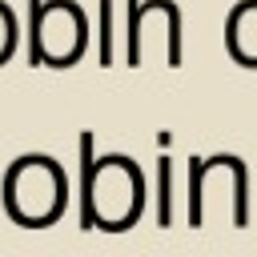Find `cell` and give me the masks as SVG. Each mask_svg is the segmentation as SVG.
<instances>
[{
    "label": "cell",
    "mask_w": 257,
    "mask_h": 257,
    "mask_svg": "<svg viewBox=\"0 0 257 257\" xmlns=\"http://www.w3.org/2000/svg\"><path fill=\"white\" fill-rule=\"evenodd\" d=\"M145 173L124 153L96 157V137L80 133V229L124 233L145 213Z\"/></svg>",
    "instance_id": "cell-1"
},
{
    "label": "cell",
    "mask_w": 257,
    "mask_h": 257,
    "mask_svg": "<svg viewBox=\"0 0 257 257\" xmlns=\"http://www.w3.org/2000/svg\"><path fill=\"white\" fill-rule=\"evenodd\" d=\"M0 209L24 229H48L68 209L64 165L48 153H24L0 173Z\"/></svg>",
    "instance_id": "cell-2"
},
{
    "label": "cell",
    "mask_w": 257,
    "mask_h": 257,
    "mask_svg": "<svg viewBox=\"0 0 257 257\" xmlns=\"http://www.w3.org/2000/svg\"><path fill=\"white\" fill-rule=\"evenodd\" d=\"M209 209H229V221L237 229L249 225V169L241 157H189V225L201 229Z\"/></svg>",
    "instance_id": "cell-3"
},
{
    "label": "cell",
    "mask_w": 257,
    "mask_h": 257,
    "mask_svg": "<svg viewBox=\"0 0 257 257\" xmlns=\"http://www.w3.org/2000/svg\"><path fill=\"white\" fill-rule=\"evenodd\" d=\"M88 52V16L76 0H28V56L48 68H72Z\"/></svg>",
    "instance_id": "cell-4"
},
{
    "label": "cell",
    "mask_w": 257,
    "mask_h": 257,
    "mask_svg": "<svg viewBox=\"0 0 257 257\" xmlns=\"http://www.w3.org/2000/svg\"><path fill=\"white\" fill-rule=\"evenodd\" d=\"M124 56L145 64L149 52H165V64H181V8L173 0H128L124 4Z\"/></svg>",
    "instance_id": "cell-5"
},
{
    "label": "cell",
    "mask_w": 257,
    "mask_h": 257,
    "mask_svg": "<svg viewBox=\"0 0 257 257\" xmlns=\"http://www.w3.org/2000/svg\"><path fill=\"white\" fill-rule=\"evenodd\" d=\"M225 52L241 68H257V0H237L225 16Z\"/></svg>",
    "instance_id": "cell-6"
},
{
    "label": "cell",
    "mask_w": 257,
    "mask_h": 257,
    "mask_svg": "<svg viewBox=\"0 0 257 257\" xmlns=\"http://www.w3.org/2000/svg\"><path fill=\"white\" fill-rule=\"evenodd\" d=\"M157 221L173 225V157H157Z\"/></svg>",
    "instance_id": "cell-7"
},
{
    "label": "cell",
    "mask_w": 257,
    "mask_h": 257,
    "mask_svg": "<svg viewBox=\"0 0 257 257\" xmlns=\"http://www.w3.org/2000/svg\"><path fill=\"white\" fill-rule=\"evenodd\" d=\"M16 48H20V20H16V12L0 0V64H8V60L16 56Z\"/></svg>",
    "instance_id": "cell-8"
},
{
    "label": "cell",
    "mask_w": 257,
    "mask_h": 257,
    "mask_svg": "<svg viewBox=\"0 0 257 257\" xmlns=\"http://www.w3.org/2000/svg\"><path fill=\"white\" fill-rule=\"evenodd\" d=\"M116 8H112V0H100V8H96V32H100V40H96V56H100V64H112V16Z\"/></svg>",
    "instance_id": "cell-9"
}]
</instances>
